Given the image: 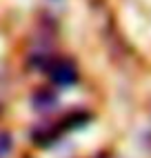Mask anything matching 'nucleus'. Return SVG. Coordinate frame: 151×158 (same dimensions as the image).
Here are the masks:
<instances>
[{
  "instance_id": "1",
  "label": "nucleus",
  "mask_w": 151,
  "mask_h": 158,
  "mask_svg": "<svg viewBox=\"0 0 151 158\" xmlns=\"http://www.w3.org/2000/svg\"><path fill=\"white\" fill-rule=\"evenodd\" d=\"M49 76L56 85L71 87V85H76V80H78V69H76V65L71 60H56V62H51Z\"/></svg>"
}]
</instances>
